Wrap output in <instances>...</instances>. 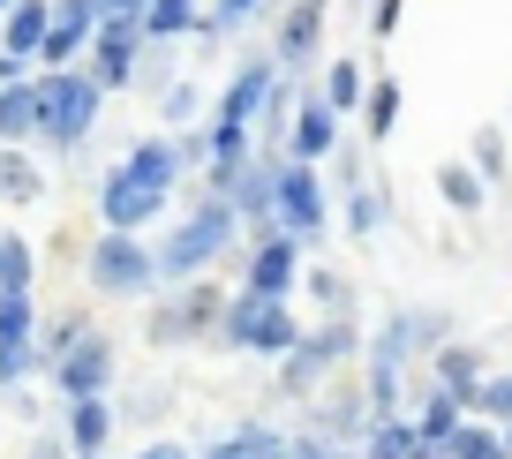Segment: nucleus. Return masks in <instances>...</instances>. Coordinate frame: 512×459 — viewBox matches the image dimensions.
I'll use <instances>...</instances> for the list:
<instances>
[{
    "mask_svg": "<svg viewBox=\"0 0 512 459\" xmlns=\"http://www.w3.org/2000/svg\"><path fill=\"white\" fill-rule=\"evenodd\" d=\"M241 241V219H234V204L226 196H196L189 211L174 219V234L151 249V264H159V286H174V279H196V271H211L226 249Z\"/></svg>",
    "mask_w": 512,
    "mask_h": 459,
    "instance_id": "nucleus-1",
    "label": "nucleus"
},
{
    "mask_svg": "<svg viewBox=\"0 0 512 459\" xmlns=\"http://www.w3.org/2000/svg\"><path fill=\"white\" fill-rule=\"evenodd\" d=\"M362 332H369V324L354 317V309H339V317H324V324H302V339L279 354V392H287V399L324 392V384L362 354Z\"/></svg>",
    "mask_w": 512,
    "mask_h": 459,
    "instance_id": "nucleus-2",
    "label": "nucleus"
},
{
    "mask_svg": "<svg viewBox=\"0 0 512 459\" xmlns=\"http://www.w3.org/2000/svg\"><path fill=\"white\" fill-rule=\"evenodd\" d=\"M219 309H226V286L219 279H174V294H159V309H144V339L159 354H181V347H211L219 339Z\"/></svg>",
    "mask_w": 512,
    "mask_h": 459,
    "instance_id": "nucleus-3",
    "label": "nucleus"
},
{
    "mask_svg": "<svg viewBox=\"0 0 512 459\" xmlns=\"http://www.w3.org/2000/svg\"><path fill=\"white\" fill-rule=\"evenodd\" d=\"M294 339H302L294 301H272V294L234 286V294H226V309H219V339H211V347H234V354H256V362H279Z\"/></svg>",
    "mask_w": 512,
    "mask_h": 459,
    "instance_id": "nucleus-4",
    "label": "nucleus"
},
{
    "mask_svg": "<svg viewBox=\"0 0 512 459\" xmlns=\"http://www.w3.org/2000/svg\"><path fill=\"white\" fill-rule=\"evenodd\" d=\"M38 76V98H46V128H38V143L46 151H83L98 128V113H106V91H98L83 68H31Z\"/></svg>",
    "mask_w": 512,
    "mask_h": 459,
    "instance_id": "nucleus-5",
    "label": "nucleus"
},
{
    "mask_svg": "<svg viewBox=\"0 0 512 459\" xmlns=\"http://www.w3.org/2000/svg\"><path fill=\"white\" fill-rule=\"evenodd\" d=\"M83 286L98 301H144L159 294V264H151V241L144 234H98L83 249Z\"/></svg>",
    "mask_w": 512,
    "mask_h": 459,
    "instance_id": "nucleus-6",
    "label": "nucleus"
},
{
    "mask_svg": "<svg viewBox=\"0 0 512 459\" xmlns=\"http://www.w3.org/2000/svg\"><path fill=\"white\" fill-rule=\"evenodd\" d=\"M226 256L241 264V286H249V294L294 301V286H302V241H287L279 226H241V241Z\"/></svg>",
    "mask_w": 512,
    "mask_h": 459,
    "instance_id": "nucleus-7",
    "label": "nucleus"
},
{
    "mask_svg": "<svg viewBox=\"0 0 512 459\" xmlns=\"http://www.w3.org/2000/svg\"><path fill=\"white\" fill-rule=\"evenodd\" d=\"M272 226L287 241H324V226H332V196H324V174L317 166H302V159H279V174H272Z\"/></svg>",
    "mask_w": 512,
    "mask_h": 459,
    "instance_id": "nucleus-8",
    "label": "nucleus"
},
{
    "mask_svg": "<svg viewBox=\"0 0 512 459\" xmlns=\"http://www.w3.org/2000/svg\"><path fill=\"white\" fill-rule=\"evenodd\" d=\"M166 204H174V189L128 174V166H106V174H98V226H106V234H144V226L166 219Z\"/></svg>",
    "mask_w": 512,
    "mask_h": 459,
    "instance_id": "nucleus-9",
    "label": "nucleus"
},
{
    "mask_svg": "<svg viewBox=\"0 0 512 459\" xmlns=\"http://www.w3.org/2000/svg\"><path fill=\"white\" fill-rule=\"evenodd\" d=\"M136 61H144V23H91V46H83L76 68L113 98V91L136 83Z\"/></svg>",
    "mask_w": 512,
    "mask_h": 459,
    "instance_id": "nucleus-10",
    "label": "nucleus"
},
{
    "mask_svg": "<svg viewBox=\"0 0 512 459\" xmlns=\"http://www.w3.org/2000/svg\"><path fill=\"white\" fill-rule=\"evenodd\" d=\"M324 23H332V0H287L272 23V61L279 76H309L324 53Z\"/></svg>",
    "mask_w": 512,
    "mask_h": 459,
    "instance_id": "nucleus-11",
    "label": "nucleus"
},
{
    "mask_svg": "<svg viewBox=\"0 0 512 459\" xmlns=\"http://www.w3.org/2000/svg\"><path fill=\"white\" fill-rule=\"evenodd\" d=\"M272 83H279V61H272V53H249V61H241L234 76L211 91V113H204V121H219V128H249L256 113H264V98H272Z\"/></svg>",
    "mask_w": 512,
    "mask_h": 459,
    "instance_id": "nucleus-12",
    "label": "nucleus"
},
{
    "mask_svg": "<svg viewBox=\"0 0 512 459\" xmlns=\"http://www.w3.org/2000/svg\"><path fill=\"white\" fill-rule=\"evenodd\" d=\"M113 369H121L113 339H106V332H83L76 347L46 369V377H53V392H61V399H91V392H113Z\"/></svg>",
    "mask_w": 512,
    "mask_h": 459,
    "instance_id": "nucleus-13",
    "label": "nucleus"
},
{
    "mask_svg": "<svg viewBox=\"0 0 512 459\" xmlns=\"http://www.w3.org/2000/svg\"><path fill=\"white\" fill-rule=\"evenodd\" d=\"M339 136H347V121H339V113L317 98V83H302V91H294V113H287V159L324 166Z\"/></svg>",
    "mask_w": 512,
    "mask_h": 459,
    "instance_id": "nucleus-14",
    "label": "nucleus"
},
{
    "mask_svg": "<svg viewBox=\"0 0 512 459\" xmlns=\"http://www.w3.org/2000/svg\"><path fill=\"white\" fill-rule=\"evenodd\" d=\"M91 0H53L46 8V38H38V53H31V68H76L83 61V46H91Z\"/></svg>",
    "mask_w": 512,
    "mask_h": 459,
    "instance_id": "nucleus-15",
    "label": "nucleus"
},
{
    "mask_svg": "<svg viewBox=\"0 0 512 459\" xmlns=\"http://www.w3.org/2000/svg\"><path fill=\"white\" fill-rule=\"evenodd\" d=\"M302 429H317V437H332V444H362V429H369V399H362V384H324V392H309V422Z\"/></svg>",
    "mask_w": 512,
    "mask_h": 459,
    "instance_id": "nucleus-16",
    "label": "nucleus"
},
{
    "mask_svg": "<svg viewBox=\"0 0 512 459\" xmlns=\"http://www.w3.org/2000/svg\"><path fill=\"white\" fill-rule=\"evenodd\" d=\"M113 429H121V407H113V392L68 399V414H61V444H68V452H106Z\"/></svg>",
    "mask_w": 512,
    "mask_h": 459,
    "instance_id": "nucleus-17",
    "label": "nucleus"
},
{
    "mask_svg": "<svg viewBox=\"0 0 512 459\" xmlns=\"http://www.w3.org/2000/svg\"><path fill=\"white\" fill-rule=\"evenodd\" d=\"M339 204H347V234H354V241H377L384 219H392V189H384L377 166H369L362 181H347V189H339Z\"/></svg>",
    "mask_w": 512,
    "mask_h": 459,
    "instance_id": "nucleus-18",
    "label": "nucleus"
},
{
    "mask_svg": "<svg viewBox=\"0 0 512 459\" xmlns=\"http://www.w3.org/2000/svg\"><path fill=\"white\" fill-rule=\"evenodd\" d=\"M38 128H46V98H38V76L0 83V143H23V151H31Z\"/></svg>",
    "mask_w": 512,
    "mask_h": 459,
    "instance_id": "nucleus-19",
    "label": "nucleus"
},
{
    "mask_svg": "<svg viewBox=\"0 0 512 459\" xmlns=\"http://www.w3.org/2000/svg\"><path fill=\"white\" fill-rule=\"evenodd\" d=\"M196 459H287V429H272V422H234V429H219Z\"/></svg>",
    "mask_w": 512,
    "mask_h": 459,
    "instance_id": "nucleus-20",
    "label": "nucleus"
},
{
    "mask_svg": "<svg viewBox=\"0 0 512 459\" xmlns=\"http://www.w3.org/2000/svg\"><path fill=\"white\" fill-rule=\"evenodd\" d=\"M482 369H490V354H482V347H460V339L430 347V384H437V392H452L460 407H467V392L482 384Z\"/></svg>",
    "mask_w": 512,
    "mask_h": 459,
    "instance_id": "nucleus-21",
    "label": "nucleus"
},
{
    "mask_svg": "<svg viewBox=\"0 0 512 459\" xmlns=\"http://www.w3.org/2000/svg\"><path fill=\"white\" fill-rule=\"evenodd\" d=\"M128 174H144V181H159V189H181V174H189V166H181V143L166 136V128H151V136H136L128 143Z\"/></svg>",
    "mask_w": 512,
    "mask_h": 459,
    "instance_id": "nucleus-22",
    "label": "nucleus"
},
{
    "mask_svg": "<svg viewBox=\"0 0 512 459\" xmlns=\"http://www.w3.org/2000/svg\"><path fill=\"white\" fill-rule=\"evenodd\" d=\"M362 91H369V61H362V53H332V61H324V76H317V98L347 121V113L362 106Z\"/></svg>",
    "mask_w": 512,
    "mask_h": 459,
    "instance_id": "nucleus-23",
    "label": "nucleus"
},
{
    "mask_svg": "<svg viewBox=\"0 0 512 459\" xmlns=\"http://www.w3.org/2000/svg\"><path fill=\"white\" fill-rule=\"evenodd\" d=\"M400 106H407L400 83L384 76V68H369V91H362V106H354V113H362V136L369 143H392V136H400Z\"/></svg>",
    "mask_w": 512,
    "mask_h": 459,
    "instance_id": "nucleus-24",
    "label": "nucleus"
},
{
    "mask_svg": "<svg viewBox=\"0 0 512 459\" xmlns=\"http://www.w3.org/2000/svg\"><path fill=\"white\" fill-rule=\"evenodd\" d=\"M38 196H46V174H38V159L23 151V143H0V204H8V211H31Z\"/></svg>",
    "mask_w": 512,
    "mask_h": 459,
    "instance_id": "nucleus-25",
    "label": "nucleus"
},
{
    "mask_svg": "<svg viewBox=\"0 0 512 459\" xmlns=\"http://www.w3.org/2000/svg\"><path fill=\"white\" fill-rule=\"evenodd\" d=\"M437 204H445V211H460V219H475V211L482 204H490V189H482V174H475V166H467V159H437Z\"/></svg>",
    "mask_w": 512,
    "mask_h": 459,
    "instance_id": "nucleus-26",
    "label": "nucleus"
},
{
    "mask_svg": "<svg viewBox=\"0 0 512 459\" xmlns=\"http://www.w3.org/2000/svg\"><path fill=\"white\" fill-rule=\"evenodd\" d=\"M46 8H53V0H8V16H0V53L31 61L38 38H46Z\"/></svg>",
    "mask_w": 512,
    "mask_h": 459,
    "instance_id": "nucleus-27",
    "label": "nucleus"
},
{
    "mask_svg": "<svg viewBox=\"0 0 512 459\" xmlns=\"http://www.w3.org/2000/svg\"><path fill=\"white\" fill-rule=\"evenodd\" d=\"M211 113V98H204V83H189V76H174V83H159V128L166 136H181V128H196Z\"/></svg>",
    "mask_w": 512,
    "mask_h": 459,
    "instance_id": "nucleus-28",
    "label": "nucleus"
},
{
    "mask_svg": "<svg viewBox=\"0 0 512 459\" xmlns=\"http://www.w3.org/2000/svg\"><path fill=\"white\" fill-rule=\"evenodd\" d=\"M196 16H204V0H151V8H144V46L196 38Z\"/></svg>",
    "mask_w": 512,
    "mask_h": 459,
    "instance_id": "nucleus-29",
    "label": "nucleus"
},
{
    "mask_svg": "<svg viewBox=\"0 0 512 459\" xmlns=\"http://www.w3.org/2000/svg\"><path fill=\"white\" fill-rule=\"evenodd\" d=\"M354 459H415V422L407 414H377L354 444Z\"/></svg>",
    "mask_w": 512,
    "mask_h": 459,
    "instance_id": "nucleus-30",
    "label": "nucleus"
},
{
    "mask_svg": "<svg viewBox=\"0 0 512 459\" xmlns=\"http://www.w3.org/2000/svg\"><path fill=\"white\" fill-rule=\"evenodd\" d=\"M407 422H415L422 444H452V429L467 422V407H460L452 392H437V384H430V392H422V414H407Z\"/></svg>",
    "mask_w": 512,
    "mask_h": 459,
    "instance_id": "nucleus-31",
    "label": "nucleus"
},
{
    "mask_svg": "<svg viewBox=\"0 0 512 459\" xmlns=\"http://www.w3.org/2000/svg\"><path fill=\"white\" fill-rule=\"evenodd\" d=\"M23 286H38V249L31 234L0 226V294H23Z\"/></svg>",
    "mask_w": 512,
    "mask_h": 459,
    "instance_id": "nucleus-32",
    "label": "nucleus"
},
{
    "mask_svg": "<svg viewBox=\"0 0 512 459\" xmlns=\"http://www.w3.org/2000/svg\"><path fill=\"white\" fill-rule=\"evenodd\" d=\"M467 166H475L482 174V189H490V181H512V136L505 128H475V143H467Z\"/></svg>",
    "mask_w": 512,
    "mask_h": 459,
    "instance_id": "nucleus-33",
    "label": "nucleus"
},
{
    "mask_svg": "<svg viewBox=\"0 0 512 459\" xmlns=\"http://www.w3.org/2000/svg\"><path fill=\"white\" fill-rule=\"evenodd\" d=\"M83 332H91V309H61L53 324H38V332H31V347H38V369H53V362H61V354L76 347Z\"/></svg>",
    "mask_w": 512,
    "mask_h": 459,
    "instance_id": "nucleus-34",
    "label": "nucleus"
},
{
    "mask_svg": "<svg viewBox=\"0 0 512 459\" xmlns=\"http://www.w3.org/2000/svg\"><path fill=\"white\" fill-rule=\"evenodd\" d=\"M467 414H475V422H512V369H482V384L475 392H467Z\"/></svg>",
    "mask_w": 512,
    "mask_h": 459,
    "instance_id": "nucleus-35",
    "label": "nucleus"
},
{
    "mask_svg": "<svg viewBox=\"0 0 512 459\" xmlns=\"http://www.w3.org/2000/svg\"><path fill=\"white\" fill-rule=\"evenodd\" d=\"M264 8H272V0H211L204 16H196V38H211V46H219V38H234L241 23L264 16Z\"/></svg>",
    "mask_w": 512,
    "mask_h": 459,
    "instance_id": "nucleus-36",
    "label": "nucleus"
},
{
    "mask_svg": "<svg viewBox=\"0 0 512 459\" xmlns=\"http://www.w3.org/2000/svg\"><path fill=\"white\" fill-rule=\"evenodd\" d=\"M302 294L317 301L324 317H339V309H354V286L339 279V271H324V264H317V271H302Z\"/></svg>",
    "mask_w": 512,
    "mask_h": 459,
    "instance_id": "nucleus-37",
    "label": "nucleus"
},
{
    "mask_svg": "<svg viewBox=\"0 0 512 459\" xmlns=\"http://www.w3.org/2000/svg\"><path fill=\"white\" fill-rule=\"evenodd\" d=\"M31 332H38V286L0 294V339H31Z\"/></svg>",
    "mask_w": 512,
    "mask_h": 459,
    "instance_id": "nucleus-38",
    "label": "nucleus"
},
{
    "mask_svg": "<svg viewBox=\"0 0 512 459\" xmlns=\"http://www.w3.org/2000/svg\"><path fill=\"white\" fill-rule=\"evenodd\" d=\"M287 459H354V452L332 444V437H317V429H287Z\"/></svg>",
    "mask_w": 512,
    "mask_h": 459,
    "instance_id": "nucleus-39",
    "label": "nucleus"
},
{
    "mask_svg": "<svg viewBox=\"0 0 512 459\" xmlns=\"http://www.w3.org/2000/svg\"><path fill=\"white\" fill-rule=\"evenodd\" d=\"M400 16H407V0H369V46H384L400 31Z\"/></svg>",
    "mask_w": 512,
    "mask_h": 459,
    "instance_id": "nucleus-40",
    "label": "nucleus"
},
{
    "mask_svg": "<svg viewBox=\"0 0 512 459\" xmlns=\"http://www.w3.org/2000/svg\"><path fill=\"white\" fill-rule=\"evenodd\" d=\"M144 8H151V0H91L98 23H144Z\"/></svg>",
    "mask_w": 512,
    "mask_h": 459,
    "instance_id": "nucleus-41",
    "label": "nucleus"
},
{
    "mask_svg": "<svg viewBox=\"0 0 512 459\" xmlns=\"http://www.w3.org/2000/svg\"><path fill=\"white\" fill-rule=\"evenodd\" d=\"M136 459H196V452H189V444H181V437H151V444H144V452H136Z\"/></svg>",
    "mask_w": 512,
    "mask_h": 459,
    "instance_id": "nucleus-42",
    "label": "nucleus"
},
{
    "mask_svg": "<svg viewBox=\"0 0 512 459\" xmlns=\"http://www.w3.org/2000/svg\"><path fill=\"white\" fill-rule=\"evenodd\" d=\"M31 76V61H16V53H0V83H23Z\"/></svg>",
    "mask_w": 512,
    "mask_h": 459,
    "instance_id": "nucleus-43",
    "label": "nucleus"
},
{
    "mask_svg": "<svg viewBox=\"0 0 512 459\" xmlns=\"http://www.w3.org/2000/svg\"><path fill=\"white\" fill-rule=\"evenodd\" d=\"M31 459H68V444H61V437H38V444H31Z\"/></svg>",
    "mask_w": 512,
    "mask_h": 459,
    "instance_id": "nucleus-44",
    "label": "nucleus"
},
{
    "mask_svg": "<svg viewBox=\"0 0 512 459\" xmlns=\"http://www.w3.org/2000/svg\"><path fill=\"white\" fill-rule=\"evenodd\" d=\"M497 437H505V459H512V422H497Z\"/></svg>",
    "mask_w": 512,
    "mask_h": 459,
    "instance_id": "nucleus-45",
    "label": "nucleus"
},
{
    "mask_svg": "<svg viewBox=\"0 0 512 459\" xmlns=\"http://www.w3.org/2000/svg\"><path fill=\"white\" fill-rule=\"evenodd\" d=\"M68 459H106V452H68Z\"/></svg>",
    "mask_w": 512,
    "mask_h": 459,
    "instance_id": "nucleus-46",
    "label": "nucleus"
},
{
    "mask_svg": "<svg viewBox=\"0 0 512 459\" xmlns=\"http://www.w3.org/2000/svg\"><path fill=\"white\" fill-rule=\"evenodd\" d=\"M505 136H512V113H505Z\"/></svg>",
    "mask_w": 512,
    "mask_h": 459,
    "instance_id": "nucleus-47",
    "label": "nucleus"
},
{
    "mask_svg": "<svg viewBox=\"0 0 512 459\" xmlns=\"http://www.w3.org/2000/svg\"><path fill=\"white\" fill-rule=\"evenodd\" d=\"M0 16H8V0H0Z\"/></svg>",
    "mask_w": 512,
    "mask_h": 459,
    "instance_id": "nucleus-48",
    "label": "nucleus"
}]
</instances>
